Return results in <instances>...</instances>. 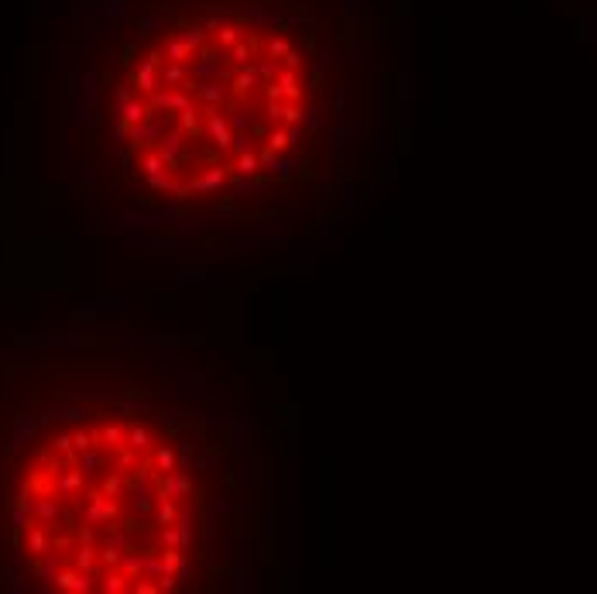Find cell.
<instances>
[{"instance_id": "1", "label": "cell", "mask_w": 597, "mask_h": 594, "mask_svg": "<svg viewBox=\"0 0 597 594\" xmlns=\"http://www.w3.org/2000/svg\"><path fill=\"white\" fill-rule=\"evenodd\" d=\"M89 577H93V574H83L79 567H76V571H58V574H55V588H58V591H79L83 594V591L93 588Z\"/></svg>"}, {"instance_id": "2", "label": "cell", "mask_w": 597, "mask_h": 594, "mask_svg": "<svg viewBox=\"0 0 597 594\" xmlns=\"http://www.w3.org/2000/svg\"><path fill=\"white\" fill-rule=\"evenodd\" d=\"M158 491H162V495H169V498H182V495H189V491H193V481H189L182 471H175V467H172V471L165 474V485H162Z\"/></svg>"}, {"instance_id": "3", "label": "cell", "mask_w": 597, "mask_h": 594, "mask_svg": "<svg viewBox=\"0 0 597 594\" xmlns=\"http://www.w3.org/2000/svg\"><path fill=\"white\" fill-rule=\"evenodd\" d=\"M31 512H34V519H41L45 526H55V522L62 519V512H58V505H55L52 498H38V502L31 505Z\"/></svg>"}, {"instance_id": "4", "label": "cell", "mask_w": 597, "mask_h": 594, "mask_svg": "<svg viewBox=\"0 0 597 594\" xmlns=\"http://www.w3.org/2000/svg\"><path fill=\"white\" fill-rule=\"evenodd\" d=\"M28 550L34 557H45L48 553V533L41 526H28Z\"/></svg>"}, {"instance_id": "5", "label": "cell", "mask_w": 597, "mask_h": 594, "mask_svg": "<svg viewBox=\"0 0 597 594\" xmlns=\"http://www.w3.org/2000/svg\"><path fill=\"white\" fill-rule=\"evenodd\" d=\"M224 179H227V169H213V172H206L203 179H196L189 189H199V193H210V189H220L224 186Z\"/></svg>"}, {"instance_id": "6", "label": "cell", "mask_w": 597, "mask_h": 594, "mask_svg": "<svg viewBox=\"0 0 597 594\" xmlns=\"http://www.w3.org/2000/svg\"><path fill=\"white\" fill-rule=\"evenodd\" d=\"M79 485H83V471H62V478H58V491H62V498L72 495V491H79Z\"/></svg>"}, {"instance_id": "7", "label": "cell", "mask_w": 597, "mask_h": 594, "mask_svg": "<svg viewBox=\"0 0 597 594\" xmlns=\"http://www.w3.org/2000/svg\"><path fill=\"white\" fill-rule=\"evenodd\" d=\"M96 440H103V443H110V447H124L127 433H124L120 426H103V429H96Z\"/></svg>"}, {"instance_id": "8", "label": "cell", "mask_w": 597, "mask_h": 594, "mask_svg": "<svg viewBox=\"0 0 597 594\" xmlns=\"http://www.w3.org/2000/svg\"><path fill=\"white\" fill-rule=\"evenodd\" d=\"M127 443H131L134 450H148V447H151V433H148L144 426H134V429L127 433Z\"/></svg>"}, {"instance_id": "9", "label": "cell", "mask_w": 597, "mask_h": 594, "mask_svg": "<svg viewBox=\"0 0 597 594\" xmlns=\"http://www.w3.org/2000/svg\"><path fill=\"white\" fill-rule=\"evenodd\" d=\"M100 581H103V584H100L103 591H127V588H131V584H127L120 574H103Z\"/></svg>"}, {"instance_id": "10", "label": "cell", "mask_w": 597, "mask_h": 594, "mask_svg": "<svg viewBox=\"0 0 597 594\" xmlns=\"http://www.w3.org/2000/svg\"><path fill=\"white\" fill-rule=\"evenodd\" d=\"M96 467H100V454L83 450V457H79V471H83V474H89V471H96Z\"/></svg>"}, {"instance_id": "11", "label": "cell", "mask_w": 597, "mask_h": 594, "mask_svg": "<svg viewBox=\"0 0 597 594\" xmlns=\"http://www.w3.org/2000/svg\"><path fill=\"white\" fill-rule=\"evenodd\" d=\"M144 172H148V176L165 172V158H162V155H144Z\"/></svg>"}, {"instance_id": "12", "label": "cell", "mask_w": 597, "mask_h": 594, "mask_svg": "<svg viewBox=\"0 0 597 594\" xmlns=\"http://www.w3.org/2000/svg\"><path fill=\"white\" fill-rule=\"evenodd\" d=\"M155 464H158V467H162V471L169 474V471L175 467V457H172V450H169V447H162V450L155 454Z\"/></svg>"}, {"instance_id": "13", "label": "cell", "mask_w": 597, "mask_h": 594, "mask_svg": "<svg viewBox=\"0 0 597 594\" xmlns=\"http://www.w3.org/2000/svg\"><path fill=\"white\" fill-rule=\"evenodd\" d=\"M55 450H58V454H72V436H69V433H62V436L55 440Z\"/></svg>"}]
</instances>
